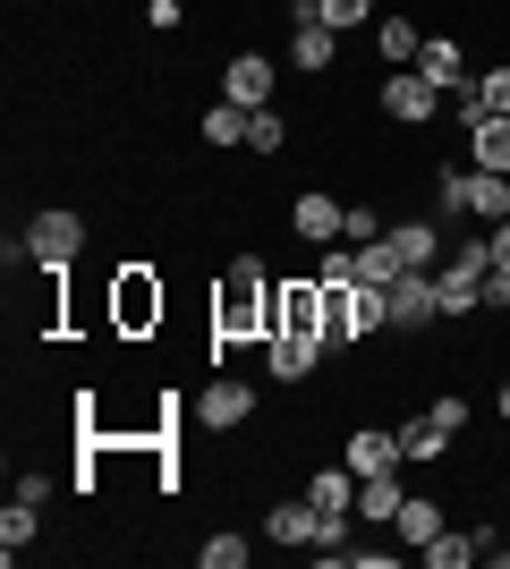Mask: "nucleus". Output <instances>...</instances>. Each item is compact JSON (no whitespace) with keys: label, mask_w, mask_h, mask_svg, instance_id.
Returning <instances> with one entry per match:
<instances>
[{"label":"nucleus","mask_w":510,"mask_h":569,"mask_svg":"<svg viewBox=\"0 0 510 569\" xmlns=\"http://www.w3.org/2000/svg\"><path fill=\"white\" fill-rule=\"evenodd\" d=\"M391 527H400V545H417V552H426V545H434V536H442L451 519H442V501H417V493H409Z\"/></svg>","instance_id":"22"},{"label":"nucleus","mask_w":510,"mask_h":569,"mask_svg":"<svg viewBox=\"0 0 510 569\" xmlns=\"http://www.w3.org/2000/svg\"><path fill=\"white\" fill-rule=\"evenodd\" d=\"M486 307H510V272H486Z\"/></svg>","instance_id":"35"},{"label":"nucleus","mask_w":510,"mask_h":569,"mask_svg":"<svg viewBox=\"0 0 510 569\" xmlns=\"http://www.w3.org/2000/svg\"><path fill=\"white\" fill-rule=\"evenodd\" d=\"M417 77H426V86H442V94H460V86H468V51L451 43V34H434V43L417 51Z\"/></svg>","instance_id":"19"},{"label":"nucleus","mask_w":510,"mask_h":569,"mask_svg":"<svg viewBox=\"0 0 510 569\" xmlns=\"http://www.w3.org/2000/svg\"><path fill=\"white\" fill-rule=\"evenodd\" d=\"M493 408H502V417H510V382H502V400H493Z\"/></svg>","instance_id":"37"},{"label":"nucleus","mask_w":510,"mask_h":569,"mask_svg":"<svg viewBox=\"0 0 510 569\" xmlns=\"http://www.w3.org/2000/svg\"><path fill=\"white\" fill-rule=\"evenodd\" d=\"M374 51H383L391 69H417V51H426V34H417L409 18H374Z\"/></svg>","instance_id":"23"},{"label":"nucleus","mask_w":510,"mask_h":569,"mask_svg":"<svg viewBox=\"0 0 510 569\" xmlns=\"http://www.w3.org/2000/svg\"><path fill=\"white\" fill-rule=\"evenodd\" d=\"M434 417H442V426H451V433H468V417H477V408H468L460 391H442V400H434Z\"/></svg>","instance_id":"33"},{"label":"nucleus","mask_w":510,"mask_h":569,"mask_svg":"<svg viewBox=\"0 0 510 569\" xmlns=\"http://www.w3.org/2000/svg\"><path fill=\"white\" fill-rule=\"evenodd\" d=\"M77 256H86V213L43 204V213L26 221V263L34 272H77Z\"/></svg>","instance_id":"3"},{"label":"nucleus","mask_w":510,"mask_h":569,"mask_svg":"<svg viewBox=\"0 0 510 569\" xmlns=\"http://www.w3.org/2000/svg\"><path fill=\"white\" fill-rule=\"evenodd\" d=\"M486 561V545H477V536H460V527H442L434 545H426V569H477Z\"/></svg>","instance_id":"24"},{"label":"nucleus","mask_w":510,"mask_h":569,"mask_svg":"<svg viewBox=\"0 0 510 569\" xmlns=\"http://www.w3.org/2000/svg\"><path fill=\"white\" fill-rule=\"evenodd\" d=\"M451 442H460V433L442 426L434 408H426V417H409V426H400V459H409V468H434V459L451 451Z\"/></svg>","instance_id":"17"},{"label":"nucleus","mask_w":510,"mask_h":569,"mask_svg":"<svg viewBox=\"0 0 510 569\" xmlns=\"http://www.w3.org/2000/svg\"><path fill=\"white\" fill-rule=\"evenodd\" d=\"M272 77H281V69H272L264 51H239V60L221 69V94L239 102V111H264V102H272Z\"/></svg>","instance_id":"10"},{"label":"nucleus","mask_w":510,"mask_h":569,"mask_svg":"<svg viewBox=\"0 0 510 569\" xmlns=\"http://www.w3.org/2000/svg\"><path fill=\"white\" fill-rule=\"evenodd\" d=\"M383 307H391V332H426V323H442V289H434V272H400V281L383 289Z\"/></svg>","instance_id":"8"},{"label":"nucleus","mask_w":510,"mask_h":569,"mask_svg":"<svg viewBox=\"0 0 510 569\" xmlns=\"http://www.w3.org/2000/svg\"><path fill=\"white\" fill-rule=\"evenodd\" d=\"M316 18L332 26V34H358V26L374 18V0H316Z\"/></svg>","instance_id":"29"},{"label":"nucleus","mask_w":510,"mask_h":569,"mask_svg":"<svg viewBox=\"0 0 510 569\" xmlns=\"http://www.w3.org/2000/svg\"><path fill=\"white\" fill-rule=\"evenodd\" d=\"M400 272H409V263H400V247H391V238H374V247H358V281H366V289H391V281H400Z\"/></svg>","instance_id":"25"},{"label":"nucleus","mask_w":510,"mask_h":569,"mask_svg":"<svg viewBox=\"0 0 510 569\" xmlns=\"http://www.w3.org/2000/svg\"><path fill=\"white\" fill-rule=\"evenodd\" d=\"M434 188H442V204H451V213L510 221V179H502V170H477V162H468V170H442Z\"/></svg>","instance_id":"4"},{"label":"nucleus","mask_w":510,"mask_h":569,"mask_svg":"<svg viewBox=\"0 0 510 569\" xmlns=\"http://www.w3.org/2000/svg\"><path fill=\"white\" fill-rule=\"evenodd\" d=\"M196 561H204V569H239L247 545H239V536H204V545H196Z\"/></svg>","instance_id":"32"},{"label":"nucleus","mask_w":510,"mask_h":569,"mask_svg":"<svg viewBox=\"0 0 510 569\" xmlns=\"http://www.w3.org/2000/svg\"><path fill=\"white\" fill-rule=\"evenodd\" d=\"M264 536H272V545H307V552H316L323 545V510H316V501H307V493H298V501H272V510H264Z\"/></svg>","instance_id":"9"},{"label":"nucleus","mask_w":510,"mask_h":569,"mask_svg":"<svg viewBox=\"0 0 510 569\" xmlns=\"http://www.w3.org/2000/svg\"><path fill=\"white\" fill-rule=\"evenodd\" d=\"M391 247H400V263H409V272H434V263H442V230H434V221H391Z\"/></svg>","instance_id":"21"},{"label":"nucleus","mask_w":510,"mask_h":569,"mask_svg":"<svg viewBox=\"0 0 510 569\" xmlns=\"http://www.w3.org/2000/svg\"><path fill=\"white\" fill-rule=\"evenodd\" d=\"M323 357H332V349H323L316 332H272V340H264V366H272L281 382H307V375L323 366Z\"/></svg>","instance_id":"11"},{"label":"nucleus","mask_w":510,"mask_h":569,"mask_svg":"<svg viewBox=\"0 0 510 569\" xmlns=\"http://www.w3.org/2000/svg\"><path fill=\"white\" fill-rule=\"evenodd\" d=\"M374 102H383V119H391V128H434V111H442V86H426L417 69H391Z\"/></svg>","instance_id":"6"},{"label":"nucleus","mask_w":510,"mask_h":569,"mask_svg":"<svg viewBox=\"0 0 510 569\" xmlns=\"http://www.w3.org/2000/svg\"><path fill=\"white\" fill-rule=\"evenodd\" d=\"M468 162H477V170H502V179H510V111L468 119Z\"/></svg>","instance_id":"16"},{"label":"nucleus","mask_w":510,"mask_h":569,"mask_svg":"<svg viewBox=\"0 0 510 569\" xmlns=\"http://www.w3.org/2000/svg\"><path fill=\"white\" fill-rule=\"evenodd\" d=\"M307 501H316L323 519H349V510H358V468H349V459H340V468H316L307 476Z\"/></svg>","instance_id":"18"},{"label":"nucleus","mask_w":510,"mask_h":569,"mask_svg":"<svg viewBox=\"0 0 510 569\" xmlns=\"http://www.w3.org/2000/svg\"><path fill=\"white\" fill-rule=\"evenodd\" d=\"M400 501H409V485H400V468H383V476H358V519L391 527V519H400Z\"/></svg>","instance_id":"20"},{"label":"nucleus","mask_w":510,"mask_h":569,"mask_svg":"<svg viewBox=\"0 0 510 569\" xmlns=\"http://www.w3.org/2000/svg\"><path fill=\"white\" fill-rule=\"evenodd\" d=\"M349 468H358V476L409 468V459H400V426H358V433H349Z\"/></svg>","instance_id":"15"},{"label":"nucleus","mask_w":510,"mask_h":569,"mask_svg":"<svg viewBox=\"0 0 510 569\" xmlns=\"http://www.w3.org/2000/svg\"><path fill=\"white\" fill-rule=\"evenodd\" d=\"M247 144H256V153H281V144H290V119L272 111V102H264V111H247Z\"/></svg>","instance_id":"28"},{"label":"nucleus","mask_w":510,"mask_h":569,"mask_svg":"<svg viewBox=\"0 0 510 569\" xmlns=\"http://www.w3.org/2000/svg\"><path fill=\"white\" fill-rule=\"evenodd\" d=\"M486 272H493V247L477 238V247H460V256L434 272V289H442V315H477L486 307Z\"/></svg>","instance_id":"5"},{"label":"nucleus","mask_w":510,"mask_h":569,"mask_svg":"<svg viewBox=\"0 0 510 569\" xmlns=\"http://www.w3.org/2000/svg\"><path fill=\"white\" fill-rule=\"evenodd\" d=\"M468 86H477V102H486V111H510V60H493V69H477V77H468Z\"/></svg>","instance_id":"30"},{"label":"nucleus","mask_w":510,"mask_h":569,"mask_svg":"<svg viewBox=\"0 0 510 569\" xmlns=\"http://www.w3.org/2000/svg\"><path fill=\"white\" fill-rule=\"evenodd\" d=\"M247 340H272V272L256 256H230L213 281V349H247Z\"/></svg>","instance_id":"1"},{"label":"nucleus","mask_w":510,"mask_h":569,"mask_svg":"<svg viewBox=\"0 0 510 569\" xmlns=\"http://www.w3.org/2000/svg\"><path fill=\"white\" fill-rule=\"evenodd\" d=\"M340 213H349V204H340V196L307 188V196H298V204H290V230L307 238V247H332V238H340Z\"/></svg>","instance_id":"13"},{"label":"nucleus","mask_w":510,"mask_h":569,"mask_svg":"<svg viewBox=\"0 0 510 569\" xmlns=\"http://www.w3.org/2000/svg\"><path fill=\"white\" fill-rule=\"evenodd\" d=\"M26 545H34V501H9V510H0V552L18 561Z\"/></svg>","instance_id":"27"},{"label":"nucleus","mask_w":510,"mask_h":569,"mask_svg":"<svg viewBox=\"0 0 510 569\" xmlns=\"http://www.w3.org/2000/svg\"><path fill=\"white\" fill-rule=\"evenodd\" d=\"M196 137H204V144H247V111H239L230 94H221L213 111H204V128H196Z\"/></svg>","instance_id":"26"},{"label":"nucleus","mask_w":510,"mask_h":569,"mask_svg":"<svg viewBox=\"0 0 510 569\" xmlns=\"http://www.w3.org/2000/svg\"><path fill=\"white\" fill-rule=\"evenodd\" d=\"M162 307H170V289L153 263H120L111 272V332L120 340H153L162 332Z\"/></svg>","instance_id":"2"},{"label":"nucleus","mask_w":510,"mask_h":569,"mask_svg":"<svg viewBox=\"0 0 510 569\" xmlns=\"http://www.w3.org/2000/svg\"><path fill=\"white\" fill-rule=\"evenodd\" d=\"M247 417H256V391H247V382H213V391L196 400V426L204 433H230V426H247Z\"/></svg>","instance_id":"14"},{"label":"nucleus","mask_w":510,"mask_h":569,"mask_svg":"<svg viewBox=\"0 0 510 569\" xmlns=\"http://www.w3.org/2000/svg\"><path fill=\"white\" fill-rule=\"evenodd\" d=\"M486 247H493V272H510V221H493V238H486Z\"/></svg>","instance_id":"34"},{"label":"nucleus","mask_w":510,"mask_h":569,"mask_svg":"<svg viewBox=\"0 0 510 569\" xmlns=\"http://www.w3.org/2000/svg\"><path fill=\"white\" fill-rule=\"evenodd\" d=\"M340 238H349V247H374V238H383V213H374V204H349V213H340Z\"/></svg>","instance_id":"31"},{"label":"nucleus","mask_w":510,"mask_h":569,"mask_svg":"<svg viewBox=\"0 0 510 569\" xmlns=\"http://www.w3.org/2000/svg\"><path fill=\"white\" fill-rule=\"evenodd\" d=\"M272 332H316L323 340V281H316V272L272 281Z\"/></svg>","instance_id":"7"},{"label":"nucleus","mask_w":510,"mask_h":569,"mask_svg":"<svg viewBox=\"0 0 510 569\" xmlns=\"http://www.w3.org/2000/svg\"><path fill=\"white\" fill-rule=\"evenodd\" d=\"M281 9H290V18H316V0H281Z\"/></svg>","instance_id":"36"},{"label":"nucleus","mask_w":510,"mask_h":569,"mask_svg":"<svg viewBox=\"0 0 510 569\" xmlns=\"http://www.w3.org/2000/svg\"><path fill=\"white\" fill-rule=\"evenodd\" d=\"M332 51H340V34L323 18H290V69L298 77H323V69H332Z\"/></svg>","instance_id":"12"}]
</instances>
